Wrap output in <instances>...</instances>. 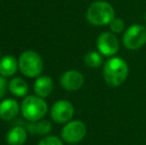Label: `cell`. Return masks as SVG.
<instances>
[{
	"label": "cell",
	"instance_id": "1",
	"mask_svg": "<svg viewBox=\"0 0 146 145\" xmlns=\"http://www.w3.org/2000/svg\"><path fill=\"white\" fill-rule=\"evenodd\" d=\"M102 73L106 85L112 87H119L128 77V65L120 57H110L104 64Z\"/></svg>",
	"mask_w": 146,
	"mask_h": 145
},
{
	"label": "cell",
	"instance_id": "2",
	"mask_svg": "<svg viewBox=\"0 0 146 145\" xmlns=\"http://www.w3.org/2000/svg\"><path fill=\"white\" fill-rule=\"evenodd\" d=\"M114 17H115L114 8L110 3L104 0L92 2L86 12L87 21L96 27L110 25Z\"/></svg>",
	"mask_w": 146,
	"mask_h": 145
},
{
	"label": "cell",
	"instance_id": "3",
	"mask_svg": "<svg viewBox=\"0 0 146 145\" xmlns=\"http://www.w3.org/2000/svg\"><path fill=\"white\" fill-rule=\"evenodd\" d=\"M23 117L29 122L41 120L47 113L48 105L44 99L38 95H28L21 105Z\"/></svg>",
	"mask_w": 146,
	"mask_h": 145
},
{
	"label": "cell",
	"instance_id": "4",
	"mask_svg": "<svg viewBox=\"0 0 146 145\" xmlns=\"http://www.w3.org/2000/svg\"><path fill=\"white\" fill-rule=\"evenodd\" d=\"M43 66L44 64H43L42 58L35 51L28 50L20 55L18 67H19L21 73L26 77H39L43 71Z\"/></svg>",
	"mask_w": 146,
	"mask_h": 145
},
{
	"label": "cell",
	"instance_id": "5",
	"mask_svg": "<svg viewBox=\"0 0 146 145\" xmlns=\"http://www.w3.org/2000/svg\"><path fill=\"white\" fill-rule=\"evenodd\" d=\"M122 44L126 49L135 51L146 44V27L141 24H133L124 31Z\"/></svg>",
	"mask_w": 146,
	"mask_h": 145
},
{
	"label": "cell",
	"instance_id": "6",
	"mask_svg": "<svg viewBox=\"0 0 146 145\" xmlns=\"http://www.w3.org/2000/svg\"><path fill=\"white\" fill-rule=\"evenodd\" d=\"M87 134V126L81 120H70L65 124L61 132L62 139L69 144L82 141Z\"/></svg>",
	"mask_w": 146,
	"mask_h": 145
},
{
	"label": "cell",
	"instance_id": "7",
	"mask_svg": "<svg viewBox=\"0 0 146 145\" xmlns=\"http://www.w3.org/2000/svg\"><path fill=\"white\" fill-rule=\"evenodd\" d=\"M98 51L106 57H113L119 50V41L112 32H102L96 39Z\"/></svg>",
	"mask_w": 146,
	"mask_h": 145
},
{
	"label": "cell",
	"instance_id": "8",
	"mask_svg": "<svg viewBox=\"0 0 146 145\" xmlns=\"http://www.w3.org/2000/svg\"><path fill=\"white\" fill-rule=\"evenodd\" d=\"M74 105L70 101L62 99L53 105L51 109V117L57 123H67L74 115Z\"/></svg>",
	"mask_w": 146,
	"mask_h": 145
},
{
	"label": "cell",
	"instance_id": "9",
	"mask_svg": "<svg viewBox=\"0 0 146 145\" xmlns=\"http://www.w3.org/2000/svg\"><path fill=\"white\" fill-rule=\"evenodd\" d=\"M61 85L64 89L69 91H75L80 89L85 83V77L79 71H67L62 75L60 79Z\"/></svg>",
	"mask_w": 146,
	"mask_h": 145
},
{
	"label": "cell",
	"instance_id": "10",
	"mask_svg": "<svg viewBox=\"0 0 146 145\" xmlns=\"http://www.w3.org/2000/svg\"><path fill=\"white\" fill-rule=\"evenodd\" d=\"M19 105L16 101L11 99H4L0 103V118L6 121L12 120L19 113Z\"/></svg>",
	"mask_w": 146,
	"mask_h": 145
},
{
	"label": "cell",
	"instance_id": "11",
	"mask_svg": "<svg viewBox=\"0 0 146 145\" xmlns=\"http://www.w3.org/2000/svg\"><path fill=\"white\" fill-rule=\"evenodd\" d=\"M53 87H54V83H53L52 79L50 77H47V75L39 77L34 83L35 93L42 99L49 97L52 93Z\"/></svg>",
	"mask_w": 146,
	"mask_h": 145
},
{
	"label": "cell",
	"instance_id": "12",
	"mask_svg": "<svg viewBox=\"0 0 146 145\" xmlns=\"http://www.w3.org/2000/svg\"><path fill=\"white\" fill-rule=\"evenodd\" d=\"M27 139V132L22 126H14L6 135V141L9 145H23Z\"/></svg>",
	"mask_w": 146,
	"mask_h": 145
},
{
	"label": "cell",
	"instance_id": "13",
	"mask_svg": "<svg viewBox=\"0 0 146 145\" xmlns=\"http://www.w3.org/2000/svg\"><path fill=\"white\" fill-rule=\"evenodd\" d=\"M18 62L13 56H4L0 59V75L3 77H11L16 73Z\"/></svg>",
	"mask_w": 146,
	"mask_h": 145
},
{
	"label": "cell",
	"instance_id": "14",
	"mask_svg": "<svg viewBox=\"0 0 146 145\" xmlns=\"http://www.w3.org/2000/svg\"><path fill=\"white\" fill-rule=\"evenodd\" d=\"M52 129V123L48 120H38L27 124V130L35 135H45Z\"/></svg>",
	"mask_w": 146,
	"mask_h": 145
},
{
	"label": "cell",
	"instance_id": "15",
	"mask_svg": "<svg viewBox=\"0 0 146 145\" xmlns=\"http://www.w3.org/2000/svg\"><path fill=\"white\" fill-rule=\"evenodd\" d=\"M8 87H9V91L12 95L19 97H25L29 91V87H28L27 83L20 77H14L13 79H11Z\"/></svg>",
	"mask_w": 146,
	"mask_h": 145
},
{
	"label": "cell",
	"instance_id": "16",
	"mask_svg": "<svg viewBox=\"0 0 146 145\" xmlns=\"http://www.w3.org/2000/svg\"><path fill=\"white\" fill-rule=\"evenodd\" d=\"M85 64L87 65L88 68L92 69H96L100 68L104 64V58H102V55L100 52H96V51H90L86 54L85 58Z\"/></svg>",
	"mask_w": 146,
	"mask_h": 145
},
{
	"label": "cell",
	"instance_id": "17",
	"mask_svg": "<svg viewBox=\"0 0 146 145\" xmlns=\"http://www.w3.org/2000/svg\"><path fill=\"white\" fill-rule=\"evenodd\" d=\"M110 31L114 34L122 33L125 29L124 21H123L121 18L114 17L113 19L111 20V22L110 23Z\"/></svg>",
	"mask_w": 146,
	"mask_h": 145
},
{
	"label": "cell",
	"instance_id": "18",
	"mask_svg": "<svg viewBox=\"0 0 146 145\" xmlns=\"http://www.w3.org/2000/svg\"><path fill=\"white\" fill-rule=\"evenodd\" d=\"M38 145H63V141L57 136L50 135L41 139Z\"/></svg>",
	"mask_w": 146,
	"mask_h": 145
},
{
	"label": "cell",
	"instance_id": "19",
	"mask_svg": "<svg viewBox=\"0 0 146 145\" xmlns=\"http://www.w3.org/2000/svg\"><path fill=\"white\" fill-rule=\"evenodd\" d=\"M6 89H7V81L5 79V77L0 75V99L4 97Z\"/></svg>",
	"mask_w": 146,
	"mask_h": 145
},
{
	"label": "cell",
	"instance_id": "20",
	"mask_svg": "<svg viewBox=\"0 0 146 145\" xmlns=\"http://www.w3.org/2000/svg\"><path fill=\"white\" fill-rule=\"evenodd\" d=\"M145 21H146V14H145Z\"/></svg>",
	"mask_w": 146,
	"mask_h": 145
},
{
	"label": "cell",
	"instance_id": "21",
	"mask_svg": "<svg viewBox=\"0 0 146 145\" xmlns=\"http://www.w3.org/2000/svg\"><path fill=\"white\" fill-rule=\"evenodd\" d=\"M73 145H75V144H73Z\"/></svg>",
	"mask_w": 146,
	"mask_h": 145
},
{
	"label": "cell",
	"instance_id": "22",
	"mask_svg": "<svg viewBox=\"0 0 146 145\" xmlns=\"http://www.w3.org/2000/svg\"><path fill=\"white\" fill-rule=\"evenodd\" d=\"M0 59H1V58H0Z\"/></svg>",
	"mask_w": 146,
	"mask_h": 145
}]
</instances>
